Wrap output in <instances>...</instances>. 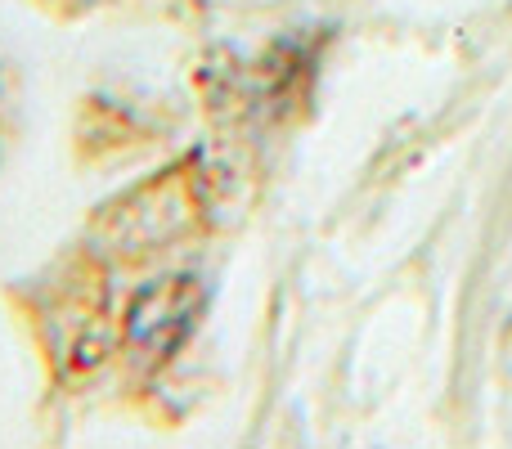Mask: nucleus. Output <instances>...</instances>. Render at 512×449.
Wrapping results in <instances>:
<instances>
[{"instance_id":"f257e3e1","label":"nucleus","mask_w":512,"mask_h":449,"mask_svg":"<svg viewBox=\"0 0 512 449\" xmlns=\"http://www.w3.org/2000/svg\"><path fill=\"white\" fill-rule=\"evenodd\" d=\"M194 306H198L194 292L153 288V292H144L140 306H135L131 328H135V337H140V342H149V337H158V342H162V328H176V333H185Z\"/></svg>"}]
</instances>
